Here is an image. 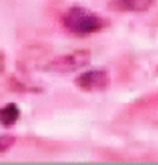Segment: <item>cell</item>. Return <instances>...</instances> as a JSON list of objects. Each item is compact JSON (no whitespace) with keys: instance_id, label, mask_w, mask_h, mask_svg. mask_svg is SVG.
Returning a JSON list of instances; mask_svg holds the SVG:
<instances>
[{"instance_id":"6da1fadb","label":"cell","mask_w":158,"mask_h":165,"mask_svg":"<svg viewBox=\"0 0 158 165\" xmlns=\"http://www.w3.org/2000/svg\"><path fill=\"white\" fill-rule=\"evenodd\" d=\"M63 24L70 33L76 36H88L103 30L106 27V20H103L96 12L75 6L64 13Z\"/></svg>"},{"instance_id":"7a4b0ae2","label":"cell","mask_w":158,"mask_h":165,"mask_svg":"<svg viewBox=\"0 0 158 165\" xmlns=\"http://www.w3.org/2000/svg\"><path fill=\"white\" fill-rule=\"evenodd\" d=\"M91 61V52L87 49H78L72 54H66L61 57H57L52 60L48 66L45 67L46 70L54 72V73H72L76 72L82 67L88 66Z\"/></svg>"},{"instance_id":"3957f363","label":"cell","mask_w":158,"mask_h":165,"mask_svg":"<svg viewBox=\"0 0 158 165\" xmlns=\"http://www.w3.org/2000/svg\"><path fill=\"white\" fill-rule=\"evenodd\" d=\"M75 85L85 92H100L109 88L111 77L106 70L96 68V70H90L79 75L75 79Z\"/></svg>"},{"instance_id":"277c9868","label":"cell","mask_w":158,"mask_h":165,"mask_svg":"<svg viewBox=\"0 0 158 165\" xmlns=\"http://www.w3.org/2000/svg\"><path fill=\"white\" fill-rule=\"evenodd\" d=\"M152 5L154 0H111L109 8L118 12H146Z\"/></svg>"},{"instance_id":"5b68a950","label":"cell","mask_w":158,"mask_h":165,"mask_svg":"<svg viewBox=\"0 0 158 165\" xmlns=\"http://www.w3.org/2000/svg\"><path fill=\"white\" fill-rule=\"evenodd\" d=\"M20 118V109L15 103H9L0 109V125L3 127H12Z\"/></svg>"},{"instance_id":"8992f818","label":"cell","mask_w":158,"mask_h":165,"mask_svg":"<svg viewBox=\"0 0 158 165\" xmlns=\"http://www.w3.org/2000/svg\"><path fill=\"white\" fill-rule=\"evenodd\" d=\"M13 144H15V137H12V135H2L0 137V153L9 150Z\"/></svg>"}]
</instances>
